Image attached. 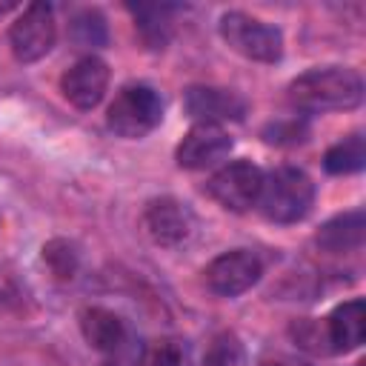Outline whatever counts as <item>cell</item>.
I'll return each mask as SVG.
<instances>
[{
    "label": "cell",
    "instance_id": "1",
    "mask_svg": "<svg viewBox=\"0 0 366 366\" xmlns=\"http://www.w3.org/2000/svg\"><path fill=\"white\" fill-rule=\"evenodd\" d=\"M289 103L306 114L349 112L363 103V80L346 66H315L289 83Z\"/></svg>",
    "mask_w": 366,
    "mask_h": 366
},
{
    "label": "cell",
    "instance_id": "2",
    "mask_svg": "<svg viewBox=\"0 0 366 366\" xmlns=\"http://www.w3.org/2000/svg\"><path fill=\"white\" fill-rule=\"evenodd\" d=\"M254 206L269 223H300L315 206V183L303 169L277 166L263 174V186Z\"/></svg>",
    "mask_w": 366,
    "mask_h": 366
},
{
    "label": "cell",
    "instance_id": "3",
    "mask_svg": "<svg viewBox=\"0 0 366 366\" xmlns=\"http://www.w3.org/2000/svg\"><path fill=\"white\" fill-rule=\"evenodd\" d=\"M217 31L223 43L246 60L254 63H277L283 57V31L254 14L246 11H223L217 20Z\"/></svg>",
    "mask_w": 366,
    "mask_h": 366
},
{
    "label": "cell",
    "instance_id": "4",
    "mask_svg": "<svg viewBox=\"0 0 366 366\" xmlns=\"http://www.w3.org/2000/svg\"><path fill=\"white\" fill-rule=\"evenodd\" d=\"M163 120V97L146 83L123 86L106 112V126L123 140H140L152 134Z\"/></svg>",
    "mask_w": 366,
    "mask_h": 366
},
{
    "label": "cell",
    "instance_id": "5",
    "mask_svg": "<svg viewBox=\"0 0 366 366\" xmlns=\"http://www.w3.org/2000/svg\"><path fill=\"white\" fill-rule=\"evenodd\" d=\"M57 40V20L49 3H29L9 26V46L17 63L43 60Z\"/></svg>",
    "mask_w": 366,
    "mask_h": 366
},
{
    "label": "cell",
    "instance_id": "6",
    "mask_svg": "<svg viewBox=\"0 0 366 366\" xmlns=\"http://www.w3.org/2000/svg\"><path fill=\"white\" fill-rule=\"evenodd\" d=\"M260 186H263V172L260 166H254L252 160H232L226 166H220L206 189L209 194L229 212H246L257 203V194H260Z\"/></svg>",
    "mask_w": 366,
    "mask_h": 366
},
{
    "label": "cell",
    "instance_id": "7",
    "mask_svg": "<svg viewBox=\"0 0 366 366\" xmlns=\"http://www.w3.org/2000/svg\"><path fill=\"white\" fill-rule=\"evenodd\" d=\"M260 274L263 263L252 249H229L203 269L206 286L220 297H237L249 292L260 280Z\"/></svg>",
    "mask_w": 366,
    "mask_h": 366
},
{
    "label": "cell",
    "instance_id": "8",
    "mask_svg": "<svg viewBox=\"0 0 366 366\" xmlns=\"http://www.w3.org/2000/svg\"><path fill=\"white\" fill-rule=\"evenodd\" d=\"M143 229L152 237V243H157L163 249H177L183 243H189V237H192L194 214L177 197H154L146 203Z\"/></svg>",
    "mask_w": 366,
    "mask_h": 366
},
{
    "label": "cell",
    "instance_id": "9",
    "mask_svg": "<svg viewBox=\"0 0 366 366\" xmlns=\"http://www.w3.org/2000/svg\"><path fill=\"white\" fill-rule=\"evenodd\" d=\"M109 66L97 57V54H86L77 63H71L63 77H60V92L63 97L80 109V112H92L94 106H100V100L106 97L109 89Z\"/></svg>",
    "mask_w": 366,
    "mask_h": 366
},
{
    "label": "cell",
    "instance_id": "10",
    "mask_svg": "<svg viewBox=\"0 0 366 366\" xmlns=\"http://www.w3.org/2000/svg\"><path fill=\"white\" fill-rule=\"evenodd\" d=\"M246 100L232 92V89H220V86H189L183 92V112L194 120V123H229V120H243L246 117Z\"/></svg>",
    "mask_w": 366,
    "mask_h": 366
},
{
    "label": "cell",
    "instance_id": "11",
    "mask_svg": "<svg viewBox=\"0 0 366 366\" xmlns=\"http://www.w3.org/2000/svg\"><path fill=\"white\" fill-rule=\"evenodd\" d=\"M234 140L223 126L194 123L174 149V160L180 169H209L232 152Z\"/></svg>",
    "mask_w": 366,
    "mask_h": 366
},
{
    "label": "cell",
    "instance_id": "12",
    "mask_svg": "<svg viewBox=\"0 0 366 366\" xmlns=\"http://www.w3.org/2000/svg\"><path fill=\"white\" fill-rule=\"evenodd\" d=\"M366 337V306L360 297L343 300L323 320V346L332 355L355 352Z\"/></svg>",
    "mask_w": 366,
    "mask_h": 366
},
{
    "label": "cell",
    "instance_id": "13",
    "mask_svg": "<svg viewBox=\"0 0 366 366\" xmlns=\"http://www.w3.org/2000/svg\"><path fill=\"white\" fill-rule=\"evenodd\" d=\"M80 332H83L86 343L103 355H114L129 340L123 317L103 306H86L80 312Z\"/></svg>",
    "mask_w": 366,
    "mask_h": 366
},
{
    "label": "cell",
    "instance_id": "14",
    "mask_svg": "<svg viewBox=\"0 0 366 366\" xmlns=\"http://www.w3.org/2000/svg\"><path fill=\"white\" fill-rule=\"evenodd\" d=\"M363 237H366V214L363 209H352V212H343L326 220L317 229L315 243L323 252L340 254V252H357L363 246Z\"/></svg>",
    "mask_w": 366,
    "mask_h": 366
},
{
    "label": "cell",
    "instance_id": "15",
    "mask_svg": "<svg viewBox=\"0 0 366 366\" xmlns=\"http://www.w3.org/2000/svg\"><path fill=\"white\" fill-rule=\"evenodd\" d=\"M129 11L134 14V26H137V34L140 40L149 46V49H163L172 37V11L174 6H129Z\"/></svg>",
    "mask_w": 366,
    "mask_h": 366
},
{
    "label": "cell",
    "instance_id": "16",
    "mask_svg": "<svg viewBox=\"0 0 366 366\" xmlns=\"http://www.w3.org/2000/svg\"><path fill=\"white\" fill-rule=\"evenodd\" d=\"M363 163H366V143L360 132L337 140L323 154V169L329 174H355L363 169Z\"/></svg>",
    "mask_w": 366,
    "mask_h": 366
},
{
    "label": "cell",
    "instance_id": "17",
    "mask_svg": "<svg viewBox=\"0 0 366 366\" xmlns=\"http://www.w3.org/2000/svg\"><path fill=\"white\" fill-rule=\"evenodd\" d=\"M69 34L83 49H103L109 43V26H106L103 11L100 9H80L69 23Z\"/></svg>",
    "mask_w": 366,
    "mask_h": 366
},
{
    "label": "cell",
    "instance_id": "18",
    "mask_svg": "<svg viewBox=\"0 0 366 366\" xmlns=\"http://www.w3.org/2000/svg\"><path fill=\"white\" fill-rule=\"evenodd\" d=\"M43 263L49 266V272L57 280H74V274L80 269V252L71 240L54 237V240L43 243Z\"/></svg>",
    "mask_w": 366,
    "mask_h": 366
},
{
    "label": "cell",
    "instance_id": "19",
    "mask_svg": "<svg viewBox=\"0 0 366 366\" xmlns=\"http://www.w3.org/2000/svg\"><path fill=\"white\" fill-rule=\"evenodd\" d=\"M203 366H246V349L234 332H217L203 355Z\"/></svg>",
    "mask_w": 366,
    "mask_h": 366
},
{
    "label": "cell",
    "instance_id": "20",
    "mask_svg": "<svg viewBox=\"0 0 366 366\" xmlns=\"http://www.w3.org/2000/svg\"><path fill=\"white\" fill-rule=\"evenodd\" d=\"M306 134H309V129L297 117L295 120H277V123H269L263 129V140L274 143V146H297L306 140Z\"/></svg>",
    "mask_w": 366,
    "mask_h": 366
},
{
    "label": "cell",
    "instance_id": "21",
    "mask_svg": "<svg viewBox=\"0 0 366 366\" xmlns=\"http://www.w3.org/2000/svg\"><path fill=\"white\" fill-rule=\"evenodd\" d=\"M26 286L14 277V272L0 266V312H20L26 306Z\"/></svg>",
    "mask_w": 366,
    "mask_h": 366
},
{
    "label": "cell",
    "instance_id": "22",
    "mask_svg": "<svg viewBox=\"0 0 366 366\" xmlns=\"http://www.w3.org/2000/svg\"><path fill=\"white\" fill-rule=\"evenodd\" d=\"M143 366H183V349L174 340H160L143 357Z\"/></svg>",
    "mask_w": 366,
    "mask_h": 366
},
{
    "label": "cell",
    "instance_id": "23",
    "mask_svg": "<svg viewBox=\"0 0 366 366\" xmlns=\"http://www.w3.org/2000/svg\"><path fill=\"white\" fill-rule=\"evenodd\" d=\"M132 343L134 340H126L114 355H109V366H143V352Z\"/></svg>",
    "mask_w": 366,
    "mask_h": 366
},
{
    "label": "cell",
    "instance_id": "24",
    "mask_svg": "<svg viewBox=\"0 0 366 366\" xmlns=\"http://www.w3.org/2000/svg\"><path fill=\"white\" fill-rule=\"evenodd\" d=\"M11 9H17V3H9V0H6V3H0V17H3L6 11H11Z\"/></svg>",
    "mask_w": 366,
    "mask_h": 366
}]
</instances>
